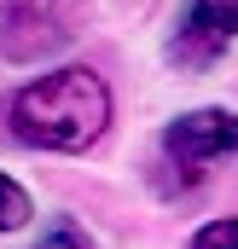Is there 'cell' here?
<instances>
[{
    "instance_id": "1",
    "label": "cell",
    "mask_w": 238,
    "mask_h": 249,
    "mask_svg": "<svg viewBox=\"0 0 238 249\" xmlns=\"http://www.w3.org/2000/svg\"><path fill=\"white\" fill-rule=\"evenodd\" d=\"M105 127H111V87L87 64L35 75L12 99V133L35 151H87Z\"/></svg>"
},
{
    "instance_id": "2",
    "label": "cell",
    "mask_w": 238,
    "mask_h": 249,
    "mask_svg": "<svg viewBox=\"0 0 238 249\" xmlns=\"http://www.w3.org/2000/svg\"><path fill=\"white\" fill-rule=\"evenodd\" d=\"M238 151V116L233 110H186L163 127V162L180 180H198L209 162Z\"/></svg>"
},
{
    "instance_id": "3",
    "label": "cell",
    "mask_w": 238,
    "mask_h": 249,
    "mask_svg": "<svg viewBox=\"0 0 238 249\" xmlns=\"http://www.w3.org/2000/svg\"><path fill=\"white\" fill-rule=\"evenodd\" d=\"M238 35V0H186L175 35H169V64L175 70H209Z\"/></svg>"
},
{
    "instance_id": "4",
    "label": "cell",
    "mask_w": 238,
    "mask_h": 249,
    "mask_svg": "<svg viewBox=\"0 0 238 249\" xmlns=\"http://www.w3.org/2000/svg\"><path fill=\"white\" fill-rule=\"evenodd\" d=\"M76 6H81V0H6V12H12L18 23L41 29V35H64V18H70Z\"/></svg>"
},
{
    "instance_id": "5",
    "label": "cell",
    "mask_w": 238,
    "mask_h": 249,
    "mask_svg": "<svg viewBox=\"0 0 238 249\" xmlns=\"http://www.w3.org/2000/svg\"><path fill=\"white\" fill-rule=\"evenodd\" d=\"M23 220H29V197H23L18 180H6V174H0V232H18Z\"/></svg>"
},
{
    "instance_id": "6",
    "label": "cell",
    "mask_w": 238,
    "mask_h": 249,
    "mask_svg": "<svg viewBox=\"0 0 238 249\" xmlns=\"http://www.w3.org/2000/svg\"><path fill=\"white\" fill-rule=\"evenodd\" d=\"M192 249H238V220H209L192 238Z\"/></svg>"
},
{
    "instance_id": "7",
    "label": "cell",
    "mask_w": 238,
    "mask_h": 249,
    "mask_svg": "<svg viewBox=\"0 0 238 249\" xmlns=\"http://www.w3.org/2000/svg\"><path fill=\"white\" fill-rule=\"evenodd\" d=\"M35 249H93V244H87V238H81L70 220H59V226H53V232H47V238H41Z\"/></svg>"
}]
</instances>
